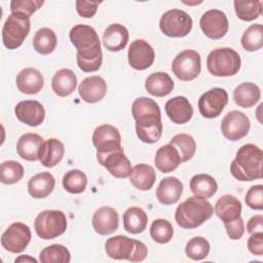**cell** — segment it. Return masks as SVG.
<instances>
[{
    "instance_id": "cell-1",
    "label": "cell",
    "mask_w": 263,
    "mask_h": 263,
    "mask_svg": "<svg viewBox=\"0 0 263 263\" xmlns=\"http://www.w3.org/2000/svg\"><path fill=\"white\" fill-rule=\"evenodd\" d=\"M72 44L77 49L76 61L80 70L86 73L100 69L103 61L101 42L96 30L87 25H75L69 33Z\"/></svg>"
},
{
    "instance_id": "cell-12",
    "label": "cell",
    "mask_w": 263,
    "mask_h": 263,
    "mask_svg": "<svg viewBox=\"0 0 263 263\" xmlns=\"http://www.w3.org/2000/svg\"><path fill=\"white\" fill-rule=\"evenodd\" d=\"M31 240V230L28 225L22 222H14L1 235L2 247L13 254L25 251Z\"/></svg>"
},
{
    "instance_id": "cell-44",
    "label": "cell",
    "mask_w": 263,
    "mask_h": 263,
    "mask_svg": "<svg viewBox=\"0 0 263 263\" xmlns=\"http://www.w3.org/2000/svg\"><path fill=\"white\" fill-rule=\"evenodd\" d=\"M210 243L202 236H195L188 240L185 247V253L188 258L194 261H200L208 257L210 253Z\"/></svg>"
},
{
    "instance_id": "cell-49",
    "label": "cell",
    "mask_w": 263,
    "mask_h": 263,
    "mask_svg": "<svg viewBox=\"0 0 263 263\" xmlns=\"http://www.w3.org/2000/svg\"><path fill=\"white\" fill-rule=\"evenodd\" d=\"M249 251L256 256L263 255V232H255L248 239Z\"/></svg>"
},
{
    "instance_id": "cell-16",
    "label": "cell",
    "mask_w": 263,
    "mask_h": 263,
    "mask_svg": "<svg viewBox=\"0 0 263 263\" xmlns=\"http://www.w3.org/2000/svg\"><path fill=\"white\" fill-rule=\"evenodd\" d=\"M128 64L136 70L149 68L155 59L153 47L144 39H137L132 42L127 52Z\"/></svg>"
},
{
    "instance_id": "cell-47",
    "label": "cell",
    "mask_w": 263,
    "mask_h": 263,
    "mask_svg": "<svg viewBox=\"0 0 263 263\" xmlns=\"http://www.w3.org/2000/svg\"><path fill=\"white\" fill-rule=\"evenodd\" d=\"M75 4H76L77 13H78L81 17L90 18V17H92V16L96 14L100 2H98V1L77 0Z\"/></svg>"
},
{
    "instance_id": "cell-34",
    "label": "cell",
    "mask_w": 263,
    "mask_h": 263,
    "mask_svg": "<svg viewBox=\"0 0 263 263\" xmlns=\"http://www.w3.org/2000/svg\"><path fill=\"white\" fill-rule=\"evenodd\" d=\"M122 219L124 230L132 234L142 233L146 229L148 223L147 214L144 210L138 206L128 208L124 212Z\"/></svg>"
},
{
    "instance_id": "cell-24",
    "label": "cell",
    "mask_w": 263,
    "mask_h": 263,
    "mask_svg": "<svg viewBox=\"0 0 263 263\" xmlns=\"http://www.w3.org/2000/svg\"><path fill=\"white\" fill-rule=\"evenodd\" d=\"M44 143L41 136L34 133L24 134L20 137L16 143L17 154L26 160L35 161L39 159V151Z\"/></svg>"
},
{
    "instance_id": "cell-41",
    "label": "cell",
    "mask_w": 263,
    "mask_h": 263,
    "mask_svg": "<svg viewBox=\"0 0 263 263\" xmlns=\"http://www.w3.org/2000/svg\"><path fill=\"white\" fill-rule=\"evenodd\" d=\"M241 45L247 51H256L263 46V27L261 24L251 25L241 36Z\"/></svg>"
},
{
    "instance_id": "cell-32",
    "label": "cell",
    "mask_w": 263,
    "mask_h": 263,
    "mask_svg": "<svg viewBox=\"0 0 263 263\" xmlns=\"http://www.w3.org/2000/svg\"><path fill=\"white\" fill-rule=\"evenodd\" d=\"M156 180V174L154 168L146 163H140L135 165L132 168L130 175H129V181L132 185L141 190V191H147L150 190Z\"/></svg>"
},
{
    "instance_id": "cell-26",
    "label": "cell",
    "mask_w": 263,
    "mask_h": 263,
    "mask_svg": "<svg viewBox=\"0 0 263 263\" xmlns=\"http://www.w3.org/2000/svg\"><path fill=\"white\" fill-rule=\"evenodd\" d=\"M241 202L235 196L226 194L221 196L215 204V214L223 223H228L240 217Z\"/></svg>"
},
{
    "instance_id": "cell-48",
    "label": "cell",
    "mask_w": 263,
    "mask_h": 263,
    "mask_svg": "<svg viewBox=\"0 0 263 263\" xmlns=\"http://www.w3.org/2000/svg\"><path fill=\"white\" fill-rule=\"evenodd\" d=\"M224 226L229 238L232 240L240 239L245 233V224L241 217L237 218L234 221L224 223Z\"/></svg>"
},
{
    "instance_id": "cell-18",
    "label": "cell",
    "mask_w": 263,
    "mask_h": 263,
    "mask_svg": "<svg viewBox=\"0 0 263 263\" xmlns=\"http://www.w3.org/2000/svg\"><path fill=\"white\" fill-rule=\"evenodd\" d=\"M14 114L21 122L29 126H38L45 118V110L43 106L35 100L18 102L14 107Z\"/></svg>"
},
{
    "instance_id": "cell-36",
    "label": "cell",
    "mask_w": 263,
    "mask_h": 263,
    "mask_svg": "<svg viewBox=\"0 0 263 263\" xmlns=\"http://www.w3.org/2000/svg\"><path fill=\"white\" fill-rule=\"evenodd\" d=\"M58 39L53 30L49 28L39 29L33 38V47L40 54L51 53L57 46Z\"/></svg>"
},
{
    "instance_id": "cell-5",
    "label": "cell",
    "mask_w": 263,
    "mask_h": 263,
    "mask_svg": "<svg viewBox=\"0 0 263 263\" xmlns=\"http://www.w3.org/2000/svg\"><path fill=\"white\" fill-rule=\"evenodd\" d=\"M107 255L115 260H127L141 262L147 257L148 250L144 242L124 235H116L108 238L105 242Z\"/></svg>"
},
{
    "instance_id": "cell-6",
    "label": "cell",
    "mask_w": 263,
    "mask_h": 263,
    "mask_svg": "<svg viewBox=\"0 0 263 263\" xmlns=\"http://www.w3.org/2000/svg\"><path fill=\"white\" fill-rule=\"evenodd\" d=\"M241 65L239 54L230 47H220L212 50L206 58L209 72L217 77L235 75Z\"/></svg>"
},
{
    "instance_id": "cell-21",
    "label": "cell",
    "mask_w": 263,
    "mask_h": 263,
    "mask_svg": "<svg viewBox=\"0 0 263 263\" xmlns=\"http://www.w3.org/2000/svg\"><path fill=\"white\" fill-rule=\"evenodd\" d=\"M165 113L176 124L187 123L193 115V108L186 97L178 96L165 103Z\"/></svg>"
},
{
    "instance_id": "cell-11",
    "label": "cell",
    "mask_w": 263,
    "mask_h": 263,
    "mask_svg": "<svg viewBox=\"0 0 263 263\" xmlns=\"http://www.w3.org/2000/svg\"><path fill=\"white\" fill-rule=\"evenodd\" d=\"M92 144L97 149V157L122 149L120 133L111 124L96 127L92 134Z\"/></svg>"
},
{
    "instance_id": "cell-22",
    "label": "cell",
    "mask_w": 263,
    "mask_h": 263,
    "mask_svg": "<svg viewBox=\"0 0 263 263\" xmlns=\"http://www.w3.org/2000/svg\"><path fill=\"white\" fill-rule=\"evenodd\" d=\"M17 89L26 95L38 93L44 85V78L41 72L35 68H25L15 79Z\"/></svg>"
},
{
    "instance_id": "cell-13",
    "label": "cell",
    "mask_w": 263,
    "mask_h": 263,
    "mask_svg": "<svg viewBox=\"0 0 263 263\" xmlns=\"http://www.w3.org/2000/svg\"><path fill=\"white\" fill-rule=\"evenodd\" d=\"M227 103V91L221 87H214L200 96L198 100V110L205 118H216L222 113Z\"/></svg>"
},
{
    "instance_id": "cell-45",
    "label": "cell",
    "mask_w": 263,
    "mask_h": 263,
    "mask_svg": "<svg viewBox=\"0 0 263 263\" xmlns=\"http://www.w3.org/2000/svg\"><path fill=\"white\" fill-rule=\"evenodd\" d=\"M43 4L44 1L40 0H12L10 2V11L11 13H21L30 17Z\"/></svg>"
},
{
    "instance_id": "cell-14",
    "label": "cell",
    "mask_w": 263,
    "mask_h": 263,
    "mask_svg": "<svg viewBox=\"0 0 263 263\" xmlns=\"http://www.w3.org/2000/svg\"><path fill=\"white\" fill-rule=\"evenodd\" d=\"M251 127L249 117L237 110L228 112L221 122V132L229 141H238L245 138Z\"/></svg>"
},
{
    "instance_id": "cell-17",
    "label": "cell",
    "mask_w": 263,
    "mask_h": 263,
    "mask_svg": "<svg viewBox=\"0 0 263 263\" xmlns=\"http://www.w3.org/2000/svg\"><path fill=\"white\" fill-rule=\"evenodd\" d=\"M97 159L99 163L103 165L115 178L124 179L130 175L132 164L129 159L125 156L123 148L106 155L98 156Z\"/></svg>"
},
{
    "instance_id": "cell-7",
    "label": "cell",
    "mask_w": 263,
    "mask_h": 263,
    "mask_svg": "<svg viewBox=\"0 0 263 263\" xmlns=\"http://www.w3.org/2000/svg\"><path fill=\"white\" fill-rule=\"evenodd\" d=\"M34 227L40 238L53 239L66 231L67 218L62 211L45 210L37 215Z\"/></svg>"
},
{
    "instance_id": "cell-29",
    "label": "cell",
    "mask_w": 263,
    "mask_h": 263,
    "mask_svg": "<svg viewBox=\"0 0 263 263\" xmlns=\"http://www.w3.org/2000/svg\"><path fill=\"white\" fill-rule=\"evenodd\" d=\"M55 185L53 176L48 172L39 173L28 181V192L33 198H45L48 196Z\"/></svg>"
},
{
    "instance_id": "cell-33",
    "label": "cell",
    "mask_w": 263,
    "mask_h": 263,
    "mask_svg": "<svg viewBox=\"0 0 263 263\" xmlns=\"http://www.w3.org/2000/svg\"><path fill=\"white\" fill-rule=\"evenodd\" d=\"M261 91L257 84L252 82H243L237 85L233 90V100L235 104L241 108H251L259 102Z\"/></svg>"
},
{
    "instance_id": "cell-25",
    "label": "cell",
    "mask_w": 263,
    "mask_h": 263,
    "mask_svg": "<svg viewBox=\"0 0 263 263\" xmlns=\"http://www.w3.org/2000/svg\"><path fill=\"white\" fill-rule=\"evenodd\" d=\"M128 42V31L120 24L110 25L103 34V44L109 51H120Z\"/></svg>"
},
{
    "instance_id": "cell-9",
    "label": "cell",
    "mask_w": 263,
    "mask_h": 263,
    "mask_svg": "<svg viewBox=\"0 0 263 263\" xmlns=\"http://www.w3.org/2000/svg\"><path fill=\"white\" fill-rule=\"evenodd\" d=\"M192 18L184 10L171 9L164 12L159 21L161 32L168 37H184L187 36L192 29Z\"/></svg>"
},
{
    "instance_id": "cell-42",
    "label": "cell",
    "mask_w": 263,
    "mask_h": 263,
    "mask_svg": "<svg viewBox=\"0 0 263 263\" xmlns=\"http://www.w3.org/2000/svg\"><path fill=\"white\" fill-rule=\"evenodd\" d=\"M24 176L23 165L14 160L3 161L0 165V181L6 185L17 183Z\"/></svg>"
},
{
    "instance_id": "cell-15",
    "label": "cell",
    "mask_w": 263,
    "mask_h": 263,
    "mask_svg": "<svg viewBox=\"0 0 263 263\" xmlns=\"http://www.w3.org/2000/svg\"><path fill=\"white\" fill-rule=\"evenodd\" d=\"M199 25L203 34L214 40L224 37L229 29L226 14L219 9H210L205 11L200 17Z\"/></svg>"
},
{
    "instance_id": "cell-37",
    "label": "cell",
    "mask_w": 263,
    "mask_h": 263,
    "mask_svg": "<svg viewBox=\"0 0 263 263\" xmlns=\"http://www.w3.org/2000/svg\"><path fill=\"white\" fill-rule=\"evenodd\" d=\"M233 5L237 17L245 22H251L258 18L262 12V1L234 0Z\"/></svg>"
},
{
    "instance_id": "cell-46",
    "label": "cell",
    "mask_w": 263,
    "mask_h": 263,
    "mask_svg": "<svg viewBox=\"0 0 263 263\" xmlns=\"http://www.w3.org/2000/svg\"><path fill=\"white\" fill-rule=\"evenodd\" d=\"M246 203L253 210L263 209V186L261 184L252 186L246 194Z\"/></svg>"
},
{
    "instance_id": "cell-10",
    "label": "cell",
    "mask_w": 263,
    "mask_h": 263,
    "mask_svg": "<svg viewBox=\"0 0 263 263\" xmlns=\"http://www.w3.org/2000/svg\"><path fill=\"white\" fill-rule=\"evenodd\" d=\"M201 70V60L197 51L185 49L178 53L172 63V71L182 81L195 79Z\"/></svg>"
},
{
    "instance_id": "cell-35",
    "label": "cell",
    "mask_w": 263,
    "mask_h": 263,
    "mask_svg": "<svg viewBox=\"0 0 263 263\" xmlns=\"http://www.w3.org/2000/svg\"><path fill=\"white\" fill-rule=\"evenodd\" d=\"M190 190L196 196L210 198L218 190V184L216 180L208 174L194 175L189 183Z\"/></svg>"
},
{
    "instance_id": "cell-31",
    "label": "cell",
    "mask_w": 263,
    "mask_h": 263,
    "mask_svg": "<svg viewBox=\"0 0 263 263\" xmlns=\"http://www.w3.org/2000/svg\"><path fill=\"white\" fill-rule=\"evenodd\" d=\"M77 86V77L70 69L59 70L51 79V88L59 97L65 98L71 95Z\"/></svg>"
},
{
    "instance_id": "cell-8",
    "label": "cell",
    "mask_w": 263,
    "mask_h": 263,
    "mask_svg": "<svg viewBox=\"0 0 263 263\" xmlns=\"http://www.w3.org/2000/svg\"><path fill=\"white\" fill-rule=\"evenodd\" d=\"M30 17L21 13H11L2 28V41L6 48L20 47L30 32Z\"/></svg>"
},
{
    "instance_id": "cell-4",
    "label": "cell",
    "mask_w": 263,
    "mask_h": 263,
    "mask_svg": "<svg viewBox=\"0 0 263 263\" xmlns=\"http://www.w3.org/2000/svg\"><path fill=\"white\" fill-rule=\"evenodd\" d=\"M213 205L206 198L194 195L178 205L175 219L180 227L194 229L209 220L213 216Z\"/></svg>"
},
{
    "instance_id": "cell-28",
    "label": "cell",
    "mask_w": 263,
    "mask_h": 263,
    "mask_svg": "<svg viewBox=\"0 0 263 263\" xmlns=\"http://www.w3.org/2000/svg\"><path fill=\"white\" fill-rule=\"evenodd\" d=\"M64 153V144L55 138H50L44 141L40 148L39 161L45 167H53L62 160Z\"/></svg>"
},
{
    "instance_id": "cell-43",
    "label": "cell",
    "mask_w": 263,
    "mask_h": 263,
    "mask_svg": "<svg viewBox=\"0 0 263 263\" xmlns=\"http://www.w3.org/2000/svg\"><path fill=\"white\" fill-rule=\"evenodd\" d=\"M173 234V225L165 219H156L150 226V236L157 243L162 245L171 241Z\"/></svg>"
},
{
    "instance_id": "cell-23",
    "label": "cell",
    "mask_w": 263,
    "mask_h": 263,
    "mask_svg": "<svg viewBox=\"0 0 263 263\" xmlns=\"http://www.w3.org/2000/svg\"><path fill=\"white\" fill-rule=\"evenodd\" d=\"M183 193V183L176 177L163 178L156 189V197L162 204L176 203Z\"/></svg>"
},
{
    "instance_id": "cell-3",
    "label": "cell",
    "mask_w": 263,
    "mask_h": 263,
    "mask_svg": "<svg viewBox=\"0 0 263 263\" xmlns=\"http://www.w3.org/2000/svg\"><path fill=\"white\" fill-rule=\"evenodd\" d=\"M262 150L254 144L242 145L230 164L231 175L238 181L250 182L262 179Z\"/></svg>"
},
{
    "instance_id": "cell-20",
    "label": "cell",
    "mask_w": 263,
    "mask_h": 263,
    "mask_svg": "<svg viewBox=\"0 0 263 263\" xmlns=\"http://www.w3.org/2000/svg\"><path fill=\"white\" fill-rule=\"evenodd\" d=\"M107 92L106 81L97 75L84 78L78 86L80 98L89 104L100 102Z\"/></svg>"
},
{
    "instance_id": "cell-19",
    "label": "cell",
    "mask_w": 263,
    "mask_h": 263,
    "mask_svg": "<svg viewBox=\"0 0 263 263\" xmlns=\"http://www.w3.org/2000/svg\"><path fill=\"white\" fill-rule=\"evenodd\" d=\"M91 223L97 233L100 235H110L118 228V213L111 206H102L95 212Z\"/></svg>"
},
{
    "instance_id": "cell-27",
    "label": "cell",
    "mask_w": 263,
    "mask_h": 263,
    "mask_svg": "<svg viewBox=\"0 0 263 263\" xmlns=\"http://www.w3.org/2000/svg\"><path fill=\"white\" fill-rule=\"evenodd\" d=\"M182 160L178 150L171 144L163 145L158 148L154 157V164L161 173H171L175 171Z\"/></svg>"
},
{
    "instance_id": "cell-51",
    "label": "cell",
    "mask_w": 263,
    "mask_h": 263,
    "mask_svg": "<svg viewBox=\"0 0 263 263\" xmlns=\"http://www.w3.org/2000/svg\"><path fill=\"white\" fill-rule=\"evenodd\" d=\"M14 262H34V263H37V260L30 257V256H20L18 258H16L14 260Z\"/></svg>"
},
{
    "instance_id": "cell-40",
    "label": "cell",
    "mask_w": 263,
    "mask_h": 263,
    "mask_svg": "<svg viewBox=\"0 0 263 263\" xmlns=\"http://www.w3.org/2000/svg\"><path fill=\"white\" fill-rule=\"evenodd\" d=\"M87 185V177L80 170H71L63 177V187L73 194L82 193Z\"/></svg>"
},
{
    "instance_id": "cell-2",
    "label": "cell",
    "mask_w": 263,
    "mask_h": 263,
    "mask_svg": "<svg viewBox=\"0 0 263 263\" xmlns=\"http://www.w3.org/2000/svg\"><path fill=\"white\" fill-rule=\"evenodd\" d=\"M132 114L136 121L138 138L147 144L156 143L162 134L161 112L158 104L147 97H141L134 101Z\"/></svg>"
},
{
    "instance_id": "cell-50",
    "label": "cell",
    "mask_w": 263,
    "mask_h": 263,
    "mask_svg": "<svg viewBox=\"0 0 263 263\" xmlns=\"http://www.w3.org/2000/svg\"><path fill=\"white\" fill-rule=\"evenodd\" d=\"M247 231L251 234L255 232H263V216L262 215L253 216L248 221Z\"/></svg>"
},
{
    "instance_id": "cell-38",
    "label": "cell",
    "mask_w": 263,
    "mask_h": 263,
    "mask_svg": "<svg viewBox=\"0 0 263 263\" xmlns=\"http://www.w3.org/2000/svg\"><path fill=\"white\" fill-rule=\"evenodd\" d=\"M170 144L173 145L179 152L182 162L188 161L191 159L196 151V143L192 136L188 134H178L174 136Z\"/></svg>"
},
{
    "instance_id": "cell-39",
    "label": "cell",
    "mask_w": 263,
    "mask_h": 263,
    "mask_svg": "<svg viewBox=\"0 0 263 263\" xmlns=\"http://www.w3.org/2000/svg\"><path fill=\"white\" fill-rule=\"evenodd\" d=\"M39 261L41 263H69L71 261V254L63 245L54 243L40 252Z\"/></svg>"
},
{
    "instance_id": "cell-30",
    "label": "cell",
    "mask_w": 263,
    "mask_h": 263,
    "mask_svg": "<svg viewBox=\"0 0 263 263\" xmlns=\"http://www.w3.org/2000/svg\"><path fill=\"white\" fill-rule=\"evenodd\" d=\"M145 88L151 96L162 98L172 92L174 89V81L167 73L155 72L147 77Z\"/></svg>"
}]
</instances>
